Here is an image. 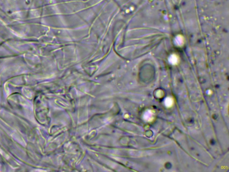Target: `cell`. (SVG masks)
I'll use <instances>...</instances> for the list:
<instances>
[{
    "label": "cell",
    "instance_id": "obj_1",
    "mask_svg": "<svg viewBox=\"0 0 229 172\" xmlns=\"http://www.w3.org/2000/svg\"><path fill=\"white\" fill-rule=\"evenodd\" d=\"M165 103L166 105H167L168 106H170L172 104V101L171 99L168 98L166 100Z\"/></svg>",
    "mask_w": 229,
    "mask_h": 172
}]
</instances>
